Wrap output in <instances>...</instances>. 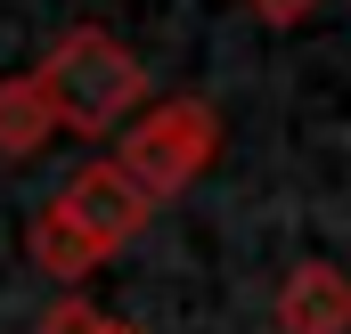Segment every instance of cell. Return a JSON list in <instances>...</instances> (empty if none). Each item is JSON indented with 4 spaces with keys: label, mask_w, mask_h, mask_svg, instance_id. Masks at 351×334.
<instances>
[{
    "label": "cell",
    "mask_w": 351,
    "mask_h": 334,
    "mask_svg": "<svg viewBox=\"0 0 351 334\" xmlns=\"http://www.w3.org/2000/svg\"><path fill=\"white\" fill-rule=\"evenodd\" d=\"M245 8H254L262 25H278V33H286V25H311V16H319L327 0H245Z\"/></svg>",
    "instance_id": "obj_7"
},
{
    "label": "cell",
    "mask_w": 351,
    "mask_h": 334,
    "mask_svg": "<svg viewBox=\"0 0 351 334\" xmlns=\"http://www.w3.org/2000/svg\"><path fill=\"white\" fill-rule=\"evenodd\" d=\"M221 155V114L204 98H164L147 106L139 123H123V147H114V171L147 196V204H172L188 196Z\"/></svg>",
    "instance_id": "obj_3"
},
{
    "label": "cell",
    "mask_w": 351,
    "mask_h": 334,
    "mask_svg": "<svg viewBox=\"0 0 351 334\" xmlns=\"http://www.w3.org/2000/svg\"><path fill=\"white\" fill-rule=\"evenodd\" d=\"M41 334H114V318H98L90 302H58V310L41 318Z\"/></svg>",
    "instance_id": "obj_6"
},
{
    "label": "cell",
    "mask_w": 351,
    "mask_h": 334,
    "mask_svg": "<svg viewBox=\"0 0 351 334\" xmlns=\"http://www.w3.org/2000/svg\"><path fill=\"white\" fill-rule=\"evenodd\" d=\"M278 334H351V277L335 261H294L278 285Z\"/></svg>",
    "instance_id": "obj_4"
},
{
    "label": "cell",
    "mask_w": 351,
    "mask_h": 334,
    "mask_svg": "<svg viewBox=\"0 0 351 334\" xmlns=\"http://www.w3.org/2000/svg\"><path fill=\"white\" fill-rule=\"evenodd\" d=\"M33 82L49 98V114H58V131H123L131 123V106L147 98V66L106 33V25H74V33H58L49 41V57L33 66Z\"/></svg>",
    "instance_id": "obj_2"
},
{
    "label": "cell",
    "mask_w": 351,
    "mask_h": 334,
    "mask_svg": "<svg viewBox=\"0 0 351 334\" xmlns=\"http://www.w3.org/2000/svg\"><path fill=\"white\" fill-rule=\"evenodd\" d=\"M58 139V114H49V98L33 74H8L0 82V155H41Z\"/></svg>",
    "instance_id": "obj_5"
},
{
    "label": "cell",
    "mask_w": 351,
    "mask_h": 334,
    "mask_svg": "<svg viewBox=\"0 0 351 334\" xmlns=\"http://www.w3.org/2000/svg\"><path fill=\"white\" fill-rule=\"evenodd\" d=\"M147 196L114 171V155H90L82 171H66V188L33 212V237H25V253H33V269L41 277H58V285H82L90 269H106L114 253L131 245L139 229H147Z\"/></svg>",
    "instance_id": "obj_1"
},
{
    "label": "cell",
    "mask_w": 351,
    "mask_h": 334,
    "mask_svg": "<svg viewBox=\"0 0 351 334\" xmlns=\"http://www.w3.org/2000/svg\"><path fill=\"white\" fill-rule=\"evenodd\" d=\"M114 334H131V326H114Z\"/></svg>",
    "instance_id": "obj_8"
}]
</instances>
